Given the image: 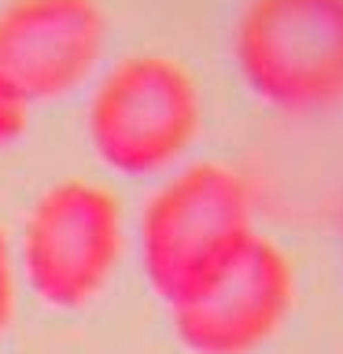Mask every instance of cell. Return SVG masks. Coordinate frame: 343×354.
<instances>
[{"label": "cell", "instance_id": "obj_1", "mask_svg": "<svg viewBox=\"0 0 343 354\" xmlns=\"http://www.w3.org/2000/svg\"><path fill=\"white\" fill-rule=\"evenodd\" d=\"M140 270L170 310L203 299L259 236L251 192L221 162H192L140 210Z\"/></svg>", "mask_w": 343, "mask_h": 354}, {"label": "cell", "instance_id": "obj_2", "mask_svg": "<svg viewBox=\"0 0 343 354\" xmlns=\"http://www.w3.org/2000/svg\"><path fill=\"white\" fill-rule=\"evenodd\" d=\"M229 48L240 85L277 115L343 107V0H243Z\"/></svg>", "mask_w": 343, "mask_h": 354}, {"label": "cell", "instance_id": "obj_3", "mask_svg": "<svg viewBox=\"0 0 343 354\" xmlns=\"http://www.w3.org/2000/svg\"><path fill=\"white\" fill-rule=\"evenodd\" d=\"M203 126L196 77L170 55H126L89 96V144L122 177L166 174L196 144Z\"/></svg>", "mask_w": 343, "mask_h": 354}, {"label": "cell", "instance_id": "obj_4", "mask_svg": "<svg viewBox=\"0 0 343 354\" xmlns=\"http://www.w3.org/2000/svg\"><path fill=\"white\" fill-rule=\"evenodd\" d=\"M122 251L118 199L71 177L37 196L22 225V273L30 292L55 310H77L107 288Z\"/></svg>", "mask_w": 343, "mask_h": 354}, {"label": "cell", "instance_id": "obj_5", "mask_svg": "<svg viewBox=\"0 0 343 354\" xmlns=\"http://www.w3.org/2000/svg\"><path fill=\"white\" fill-rule=\"evenodd\" d=\"M107 48L96 0H8L0 8V82L22 104L82 88Z\"/></svg>", "mask_w": 343, "mask_h": 354}, {"label": "cell", "instance_id": "obj_6", "mask_svg": "<svg viewBox=\"0 0 343 354\" xmlns=\"http://www.w3.org/2000/svg\"><path fill=\"white\" fill-rule=\"evenodd\" d=\"M295 306V270L273 240L254 236L203 299L174 310L188 354H254L284 328Z\"/></svg>", "mask_w": 343, "mask_h": 354}, {"label": "cell", "instance_id": "obj_7", "mask_svg": "<svg viewBox=\"0 0 343 354\" xmlns=\"http://www.w3.org/2000/svg\"><path fill=\"white\" fill-rule=\"evenodd\" d=\"M26 122H30V104H22V100L0 82V148H11V144L26 133Z\"/></svg>", "mask_w": 343, "mask_h": 354}, {"label": "cell", "instance_id": "obj_8", "mask_svg": "<svg viewBox=\"0 0 343 354\" xmlns=\"http://www.w3.org/2000/svg\"><path fill=\"white\" fill-rule=\"evenodd\" d=\"M15 310V277H11V254H8V240L0 232V328L11 321Z\"/></svg>", "mask_w": 343, "mask_h": 354}]
</instances>
